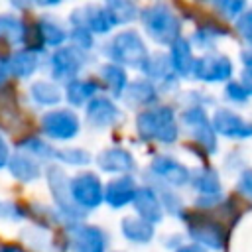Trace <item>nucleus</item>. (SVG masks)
Masks as SVG:
<instances>
[{"label":"nucleus","instance_id":"obj_39","mask_svg":"<svg viewBox=\"0 0 252 252\" xmlns=\"http://www.w3.org/2000/svg\"><path fill=\"white\" fill-rule=\"evenodd\" d=\"M238 191L252 199V169H244L238 177Z\"/></svg>","mask_w":252,"mask_h":252},{"label":"nucleus","instance_id":"obj_46","mask_svg":"<svg viewBox=\"0 0 252 252\" xmlns=\"http://www.w3.org/2000/svg\"><path fill=\"white\" fill-rule=\"evenodd\" d=\"M32 0H10V4H14L16 8H28Z\"/></svg>","mask_w":252,"mask_h":252},{"label":"nucleus","instance_id":"obj_38","mask_svg":"<svg viewBox=\"0 0 252 252\" xmlns=\"http://www.w3.org/2000/svg\"><path fill=\"white\" fill-rule=\"evenodd\" d=\"M236 30L238 33L252 45V10H244L238 20H236Z\"/></svg>","mask_w":252,"mask_h":252},{"label":"nucleus","instance_id":"obj_6","mask_svg":"<svg viewBox=\"0 0 252 252\" xmlns=\"http://www.w3.org/2000/svg\"><path fill=\"white\" fill-rule=\"evenodd\" d=\"M181 124L187 128V132L207 150L215 152L217 148V138H215V128L211 124V118L207 116L205 108L201 104H193L181 112Z\"/></svg>","mask_w":252,"mask_h":252},{"label":"nucleus","instance_id":"obj_29","mask_svg":"<svg viewBox=\"0 0 252 252\" xmlns=\"http://www.w3.org/2000/svg\"><path fill=\"white\" fill-rule=\"evenodd\" d=\"M30 94H32L33 102H37L41 106H55L63 98L61 89L55 83H49V81H37V83H33L32 89H30Z\"/></svg>","mask_w":252,"mask_h":252},{"label":"nucleus","instance_id":"obj_25","mask_svg":"<svg viewBox=\"0 0 252 252\" xmlns=\"http://www.w3.org/2000/svg\"><path fill=\"white\" fill-rule=\"evenodd\" d=\"M140 69L146 73V77H150V81H159V83L173 81V75H175L169 55H163V53L148 55V59L144 61V65Z\"/></svg>","mask_w":252,"mask_h":252},{"label":"nucleus","instance_id":"obj_16","mask_svg":"<svg viewBox=\"0 0 252 252\" xmlns=\"http://www.w3.org/2000/svg\"><path fill=\"white\" fill-rule=\"evenodd\" d=\"M85 116H87L89 124H93L96 128H108L118 122L120 110L110 98L94 94L85 106Z\"/></svg>","mask_w":252,"mask_h":252},{"label":"nucleus","instance_id":"obj_1","mask_svg":"<svg viewBox=\"0 0 252 252\" xmlns=\"http://www.w3.org/2000/svg\"><path fill=\"white\" fill-rule=\"evenodd\" d=\"M136 132L142 140H156L161 144H173L179 136V126L171 106H150L136 118Z\"/></svg>","mask_w":252,"mask_h":252},{"label":"nucleus","instance_id":"obj_31","mask_svg":"<svg viewBox=\"0 0 252 252\" xmlns=\"http://www.w3.org/2000/svg\"><path fill=\"white\" fill-rule=\"evenodd\" d=\"M106 6L110 8L118 24H128L138 16L136 4L132 0H106Z\"/></svg>","mask_w":252,"mask_h":252},{"label":"nucleus","instance_id":"obj_10","mask_svg":"<svg viewBox=\"0 0 252 252\" xmlns=\"http://www.w3.org/2000/svg\"><path fill=\"white\" fill-rule=\"evenodd\" d=\"M191 73L195 79L203 83H220V81L230 79L232 61L222 53H207L195 59Z\"/></svg>","mask_w":252,"mask_h":252},{"label":"nucleus","instance_id":"obj_14","mask_svg":"<svg viewBox=\"0 0 252 252\" xmlns=\"http://www.w3.org/2000/svg\"><path fill=\"white\" fill-rule=\"evenodd\" d=\"M150 169L165 185H171V187H181V185H185L191 179V171L181 161H177L175 158L165 156V154L156 156L152 159V163H150Z\"/></svg>","mask_w":252,"mask_h":252},{"label":"nucleus","instance_id":"obj_23","mask_svg":"<svg viewBox=\"0 0 252 252\" xmlns=\"http://www.w3.org/2000/svg\"><path fill=\"white\" fill-rule=\"evenodd\" d=\"M35 32H37V39L41 45H51V47H59L65 43V39L69 37L65 28L53 20L51 16H43L37 20L35 24Z\"/></svg>","mask_w":252,"mask_h":252},{"label":"nucleus","instance_id":"obj_26","mask_svg":"<svg viewBox=\"0 0 252 252\" xmlns=\"http://www.w3.org/2000/svg\"><path fill=\"white\" fill-rule=\"evenodd\" d=\"M96 93H98V85L91 79H71L65 89V96L73 106L87 104Z\"/></svg>","mask_w":252,"mask_h":252},{"label":"nucleus","instance_id":"obj_7","mask_svg":"<svg viewBox=\"0 0 252 252\" xmlns=\"http://www.w3.org/2000/svg\"><path fill=\"white\" fill-rule=\"evenodd\" d=\"M81 122L75 112L67 108H55L41 116V132L53 140H71L79 134Z\"/></svg>","mask_w":252,"mask_h":252},{"label":"nucleus","instance_id":"obj_32","mask_svg":"<svg viewBox=\"0 0 252 252\" xmlns=\"http://www.w3.org/2000/svg\"><path fill=\"white\" fill-rule=\"evenodd\" d=\"M53 158H57L61 163L67 165H87L91 161L89 152H85L83 148H59Z\"/></svg>","mask_w":252,"mask_h":252},{"label":"nucleus","instance_id":"obj_8","mask_svg":"<svg viewBox=\"0 0 252 252\" xmlns=\"http://www.w3.org/2000/svg\"><path fill=\"white\" fill-rule=\"evenodd\" d=\"M87 63V55L83 49L75 47V45H69V47H57L49 59V65H51V75L53 79L57 81H71L75 79L81 69L85 67Z\"/></svg>","mask_w":252,"mask_h":252},{"label":"nucleus","instance_id":"obj_33","mask_svg":"<svg viewBox=\"0 0 252 252\" xmlns=\"http://www.w3.org/2000/svg\"><path fill=\"white\" fill-rule=\"evenodd\" d=\"M20 148L22 152L37 158V159H47V158H53L55 150H51L49 144H45L41 138H26L24 142H20Z\"/></svg>","mask_w":252,"mask_h":252},{"label":"nucleus","instance_id":"obj_42","mask_svg":"<svg viewBox=\"0 0 252 252\" xmlns=\"http://www.w3.org/2000/svg\"><path fill=\"white\" fill-rule=\"evenodd\" d=\"M175 252H207L201 244H197V242H193V244H185V246H179Z\"/></svg>","mask_w":252,"mask_h":252},{"label":"nucleus","instance_id":"obj_3","mask_svg":"<svg viewBox=\"0 0 252 252\" xmlns=\"http://www.w3.org/2000/svg\"><path fill=\"white\" fill-rule=\"evenodd\" d=\"M108 55L114 63L122 65V67H136L140 69L144 65V61L148 59L150 51L144 43V39L140 37L138 32L134 30H124L120 33H116L110 43H108Z\"/></svg>","mask_w":252,"mask_h":252},{"label":"nucleus","instance_id":"obj_18","mask_svg":"<svg viewBox=\"0 0 252 252\" xmlns=\"http://www.w3.org/2000/svg\"><path fill=\"white\" fill-rule=\"evenodd\" d=\"M136 193V181L134 177L126 175H118L114 179H110L104 187V201L112 207V209H122L128 203H132Z\"/></svg>","mask_w":252,"mask_h":252},{"label":"nucleus","instance_id":"obj_41","mask_svg":"<svg viewBox=\"0 0 252 252\" xmlns=\"http://www.w3.org/2000/svg\"><path fill=\"white\" fill-rule=\"evenodd\" d=\"M240 83H242V87L246 89V93L252 94V67H244L242 77H240Z\"/></svg>","mask_w":252,"mask_h":252},{"label":"nucleus","instance_id":"obj_21","mask_svg":"<svg viewBox=\"0 0 252 252\" xmlns=\"http://www.w3.org/2000/svg\"><path fill=\"white\" fill-rule=\"evenodd\" d=\"M169 61H171V67H173V73H175V75H181V77L191 75L193 63H195V55H193L191 43H189L187 39H183V37H177V39L171 43Z\"/></svg>","mask_w":252,"mask_h":252},{"label":"nucleus","instance_id":"obj_27","mask_svg":"<svg viewBox=\"0 0 252 252\" xmlns=\"http://www.w3.org/2000/svg\"><path fill=\"white\" fill-rule=\"evenodd\" d=\"M100 79H102V83L106 85V89L110 91L112 96H122V93L128 85V77H126L124 67L114 63V61L100 67Z\"/></svg>","mask_w":252,"mask_h":252},{"label":"nucleus","instance_id":"obj_28","mask_svg":"<svg viewBox=\"0 0 252 252\" xmlns=\"http://www.w3.org/2000/svg\"><path fill=\"white\" fill-rule=\"evenodd\" d=\"M26 39V26L14 14H0V41L10 45L24 43Z\"/></svg>","mask_w":252,"mask_h":252},{"label":"nucleus","instance_id":"obj_2","mask_svg":"<svg viewBox=\"0 0 252 252\" xmlns=\"http://www.w3.org/2000/svg\"><path fill=\"white\" fill-rule=\"evenodd\" d=\"M140 20L148 37L154 39L156 43L171 45L177 37H181V20L165 4H154L144 8Z\"/></svg>","mask_w":252,"mask_h":252},{"label":"nucleus","instance_id":"obj_34","mask_svg":"<svg viewBox=\"0 0 252 252\" xmlns=\"http://www.w3.org/2000/svg\"><path fill=\"white\" fill-rule=\"evenodd\" d=\"M224 32H220L217 26H207V28H199L195 32V45H199L201 49H209L217 43V37L222 35Z\"/></svg>","mask_w":252,"mask_h":252},{"label":"nucleus","instance_id":"obj_36","mask_svg":"<svg viewBox=\"0 0 252 252\" xmlns=\"http://www.w3.org/2000/svg\"><path fill=\"white\" fill-rule=\"evenodd\" d=\"M69 39H71V43H73L75 47H79V49H83V51L91 49L93 43H94L93 33H91L89 30L77 28V26H73V30H71V33H69Z\"/></svg>","mask_w":252,"mask_h":252},{"label":"nucleus","instance_id":"obj_30","mask_svg":"<svg viewBox=\"0 0 252 252\" xmlns=\"http://www.w3.org/2000/svg\"><path fill=\"white\" fill-rule=\"evenodd\" d=\"M193 187L201 193H219L220 191V181L215 169L211 167H201L193 173Z\"/></svg>","mask_w":252,"mask_h":252},{"label":"nucleus","instance_id":"obj_19","mask_svg":"<svg viewBox=\"0 0 252 252\" xmlns=\"http://www.w3.org/2000/svg\"><path fill=\"white\" fill-rule=\"evenodd\" d=\"M8 169H10L12 177H16L22 183H32L41 175V167H39L37 158L30 156L26 152H18V154L10 156Z\"/></svg>","mask_w":252,"mask_h":252},{"label":"nucleus","instance_id":"obj_40","mask_svg":"<svg viewBox=\"0 0 252 252\" xmlns=\"http://www.w3.org/2000/svg\"><path fill=\"white\" fill-rule=\"evenodd\" d=\"M8 159H10V146L4 140V136L0 134V169L8 165Z\"/></svg>","mask_w":252,"mask_h":252},{"label":"nucleus","instance_id":"obj_44","mask_svg":"<svg viewBox=\"0 0 252 252\" xmlns=\"http://www.w3.org/2000/svg\"><path fill=\"white\" fill-rule=\"evenodd\" d=\"M33 4H37V6H57L59 2H63V0H32Z\"/></svg>","mask_w":252,"mask_h":252},{"label":"nucleus","instance_id":"obj_11","mask_svg":"<svg viewBox=\"0 0 252 252\" xmlns=\"http://www.w3.org/2000/svg\"><path fill=\"white\" fill-rule=\"evenodd\" d=\"M187 228H189V234H191V238L197 242V244H201L203 248L207 246V248H215V250H220L222 246H224V242H226V232H224V228L217 222V220H213V219H209V217H187Z\"/></svg>","mask_w":252,"mask_h":252},{"label":"nucleus","instance_id":"obj_4","mask_svg":"<svg viewBox=\"0 0 252 252\" xmlns=\"http://www.w3.org/2000/svg\"><path fill=\"white\" fill-rule=\"evenodd\" d=\"M69 189H71L73 203L81 211L96 209L104 201V187H102L98 175L93 171H85V173L75 175L69 181Z\"/></svg>","mask_w":252,"mask_h":252},{"label":"nucleus","instance_id":"obj_43","mask_svg":"<svg viewBox=\"0 0 252 252\" xmlns=\"http://www.w3.org/2000/svg\"><path fill=\"white\" fill-rule=\"evenodd\" d=\"M0 252H26V250L16 244H4V246H0Z\"/></svg>","mask_w":252,"mask_h":252},{"label":"nucleus","instance_id":"obj_15","mask_svg":"<svg viewBox=\"0 0 252 252\" xmlns=\"http://www.w3.org/2000/svg\"><path fill=\"white\" fill-rule=\"evenodd\" d=\"M132 207H134L138 217L146 219L152 224H156V222H159L163 219L161 199L156 193V189L150 187V185L136 187V193H134V199H132Z\"/></svg>","mask_w":252,"mask_h":252},{"label":"nucleus","instance_id":"obj_22","mask_svg":"<svg viewBox=\"0 0 252 252\" xmlns=\"http://www.w3.org/2000/svg\"><path fill=\"white\" fill-rule=\"evenodd\" d=\"M120 226H122V234L130 240V242H134V244H148L152 238H154V224L152 222H148L146 219H142V217H134V215H130V217H124L122 219V222H120Z\"/></svg>","mask_w":252,"mask_h":252},{"label":"nucleus","instance_id":"obj_12","mask_svg":"<svg viewBox=\"0 0 252 252\" xmlns=\"http://www.w3.org/2000/svg\"><path fill=\"white\" fill-rule=\"evenodd\" d=\"M69 246L73 252H104L106 234L94 224H69Z\"/></svg>","mask_w":252,"mask_h":252},{"label":"nucleus","instance_id":"obj_37","mask_svg":"<svg viewBox=\"0 0 252 252\" xmlns=\"http://www.w3.org/2000/svg\"><path fill=\"white\" fill-rule=\"evenodd\" d=\"M224 96L230 100V102H234V104H246V100H248V93H246V89L242 87V83H226V87H224Z\"/></svg>","mask_w":252,"mask_h":252},{"label":"nucleus","instance_id":"obj_24","mask_svg":"<svg viewBox=\"0 0 252 252\" xmlns=\"http://www.w3.org/2000/svg\"><path fill=\"white\" fill-rule=\"evenodd\" d=\"M122 98L130 104V106H140V104H152L156 98H158V89L152 81H146V79H140V81H134L130 85H126L124 93H122Z\"/></svg>","mask_w":252,"mask_h":252},{"label":"nucleus","instance_id":"obj_13","mask_svg":"<svg viewBox=\"0 0 252 252\" xmlns=\"http://www.w3.org/2000/svg\"><path fill=\"white\" fill-rule=\"evenodd\" d=\"M213 128L217 134H222L226 138H252V122L244 120L236 112L228 108H217L211 120Z\"/></svg>","mask_w":252,"mask_h":252},{"label":"nucleus","instance_id":"obj_9","mask_svg":"<svg viewBox=\"0 0 252 252\" xmlns=\"http://www.w3.org/2000/svg\"><path fill=\"white\" fill-rule=\"evenodd\" d=\"M47 181H49V189H51V195H53L55 205L59 207V211L67 219H71V222H77L81 219V213L83 211L71 199V189H69V177H67V173L59 165H51L47 169Z\"/></svg>","mask_w":252,"mask_h":252},{"label":"nucleus","instance_id":"obj_17","mask_svg":"<svg viewBox=\"0 0 252 252\" xmlns=\"http://www.w3.org/2000/svg\"><path fill=\"white\" fill-rule=\"evenodd\" d=\"M96 163L106 173L126 175L136 167L134 156L124 148H106L96 156Z\"/></svg>","mask_w":252,"mask_h":252},{"label":"nucleus","instance_id":"obj_20","mask_svg":"<svg viewBox=\"0 0 252 252\" xmlns=\"http://www.w3.org/2000/svg\"><path fill=\"white\" fill-rule=\"evenodd\" d=\"M6 71L16 75V77H22V79H28L35 73L37 65H39V55L33 51V49H24V51H16L12 53L6 61Z\"/></svg>","mask_w":252,"mask_h":252},{"label":"nucleus","instance_id":"obj_35","mask_svg":"<svg viewBox=\"0 0 252 252\" xmlns=\"http://www.w3.org/2000/svg\"><path fill=\"white\" fill-rule=\"evenodd\" d=\"M213 4L226 18H236L246 10V0H213Z\"/></svg>","mask_w":252,"mask_h":252},{"label":"nucleus","instance_id":"obj_5","mask_svg":"<svg viewBox=\"0 0 252 252\" xmlns=\"http://www.w3.org/2000/svg\"><path fill=\"white\" fill-rule=\"evenodd\" d=\"M69 22L77 28L89 30L91 33H108L114 26H118V22L108 6H96V4H87V6L75 8L69 16Z\"/></svg>","mask_w":252,"mask_h":252},{"label":"nucleus","instance_id":"obj_45","mask_svg":"<svg viewBox=\"0 0 252 252\" xmlns=\"http://www.w3.org/2000/svg\"><path fill=\"white\" fill-rule=\"evenodd\" d=\"M6 77H8V71H6V65H4V61H0V87L4 85V81H6Z\"/></svg>","mask_w":252,"mask_h":252}]
</instances>
